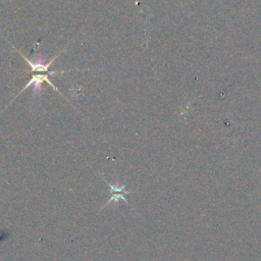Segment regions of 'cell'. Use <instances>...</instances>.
Instances as JSON below:
<instances>
[{
  "instance_id": "obj_1",
  "label": "cell",
  "mask_w": 261,
  "mask_h": 261,
  "mask_svg": "<svg viewBox=\"0 0 261 261\" xmlns=\"http://www.w3.org/2000/svg\"><path fill=\"white\" fill-rule=\"evenodd\" d=\"M103 180L106 182V185L108 186V188H109V192H110V198H109V200L102 206V208H104V207H106L107 205H109L111 202H114V203H117L118 201H123L124 203H128V201H127V199H126V197H125V195H127V194H129V193H132V191H125V187H126V185L125 184H123V185H116V186H113V185H111L110 182H108L104 177H103Z\"/></svg>"
}]
</instances>
